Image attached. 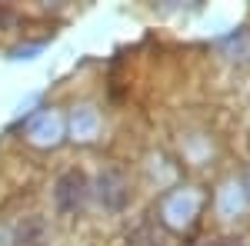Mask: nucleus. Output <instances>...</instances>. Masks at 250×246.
<instances>
[{
	"label": "nucleus",
	"mask_w": 250,
	"mask_h": 246,
	"mask_svg": "<svg viewBox=\"0 0 250 246\" xmlns=\"http://www.w3.org/2000/svg\"><path fill=\"white\" fill-rule=\"evenodd\" d=\"M197 209H200V196L193 193V189H173L170 196L164 200V220L170 223V227H187L193 216H197Z\"/></svg>",
	"instance_id": "nucleus-1"
},
{
	"label": "nucleus",
	"mask_w": 250,
	"mask_h": 246,
	"mask_svg": "<svg viewBox=\"0 0 250 246\" xmlns=\"http://www.w3.org/2000/svg\"><path fill=\"white\" fill-rule=\"evenodd\" d=\"M83 196H87V180L77 170H67L54 187V200H57L60 213H77L83 207Z\"/></svg>",
	"instance_id": "nucleus-2"
},
{
	"label": "nucleus",
	"mask_w": 250,
	"mask_h": 246,
	"mask_svg": "<svg viewBox=\"0 0 250 246\" xmlns=\"http://www.w3.org/2000/svg\"><path fill=\"white\" fill-rule=\"evenodd\" d=\"M97 193H100V203L107 209H124L130 200V187H127L124 173L117 170H104L97 176Z\"/></svg>",
	"instance_id": "nucleus-3"
},
{
	"label": "nucleus",
	"mask_w": 250,
	"mask_h": 246,
	"mask_svg": "<svg viewBox=\"0 0 250 246\" xmlns=\"http://www.w3.org/2000/svg\"><path fill=\"white\" fill-rule=\"evenodd\" d=\"M27 136H30L37 147H54L60 136H63V120H60L54 110H40V114L30 116Z\"/></svg>",
	"instance_id": "nucleus-4"
},
{
	"label": "nucleus",
	"mask_w": 250,
	"mask_h": 246,
	"mask_svg": "<svg viewBox=\"0 0 250 246\" xmlns=\"http://www.w3.org/2000/svg\"><path fill=\"white\" fill-rule=\"evenodd\" d=\"M70 130H74V140H94L97 130H100V116L90 107H80L70 116Z\"/></svg>",
	"instance_id": "nucleus-5"
},
{
	"label": "nucleus",
	"mask_w": 250,
	"mask_h": 246,
	"mask_svg": "<svg viewBox=\"0 0 250 246\" xmlns=\"http://www.w3.org/2000/svg\"><path fill=\"white\" fill-rule=\"evenodd\" d=\"M217 207H220L224 216H237L244 209V189L237 187V183H227V187L220 189V196H217Z\"/></svg>",
	"instance_id": "nucleus-6"
},
{
	"label": "nucleus",
	"mask_w": 250,
	"mask_h": 246,
	"mask_svg": "<svg viewBox=\"0 0 250 246\" xmlns=\"http://www.w3.org/2000/svg\"><path fill=\"white\" fill-rule=\"evenodd\" d=\"M43 243V223L40 220H27L17 233V246H40Z\"/></svg>",
	"instance_id": "nucleus-7"
},
{
	"label": "nucleus",
	"mask_w": 250,
	"mask_h": 246,
	"mask_svg": "<svg viewBox=\"0 0 250 246\" xmlns=\"http://www.w3.org/2000/svg\"><path fill=\"white\" fill-rule=\"evenodd\" d=\"M213 246H240L237 240H220V243H213Z\"/></svg>",
	"instance_id": "nucleus-8"
}]
</instances>
